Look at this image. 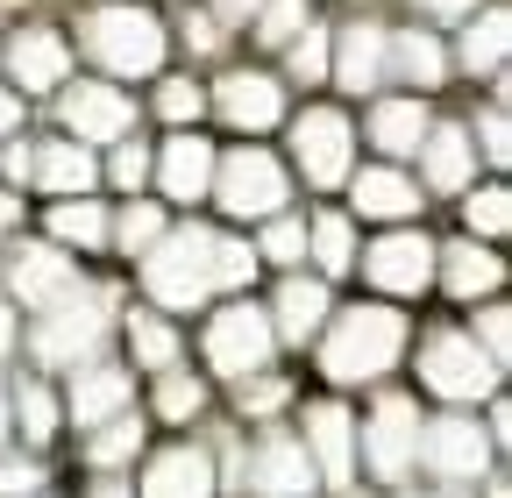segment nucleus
Returning <instances> with one entry per match:
<instances>
[{
	"instance_id": "nucleus-1",
	"label": "nucleus",
	"mask_w": 512,
	"mask_h": 498,
	"mask_svg": "<svg viewBox=\"0 0 512 498\" xmlns=\"http://www.w3.org/2000/svg\"><path fill=\"white\" fill-rule=\"evenodd\" d=\"M249 271H256V249L207 228H178V235H157V249H143V285L157 306H200L228 285H249Z\"/></svg>"
},
{
	"instance_id": "nucleus-2",
	"label": "nucleus",
	"mask_w": 512,
	"mask_h": 498,
	"mask_svg": "<svg viewBox=\"0 0 512 498\" xmlns=\"http://www.w3.org/2000/svg\"><path fill=\"white\" fill-rule=\"evenodd\" d=\"M399 349H406V321L392 306H349L335 321V335H328V378H342V385L384 378V370L399 363Z\"/></svg>"
},
{
	"instance_id": "nucleus-3",
	"label": "nucleus",
	"mask_w": 512,
	"mask_h": 498,
	"mask_svg": "<svg viewBox=\"0 0 512 498\" xmlns=\"http://www.w3.org/2000/svg\"><path fill=\"white\" fill-rule=\"evenodd\" d=\"M86 50L121 79H150L164 65V22L150 8H136V0H114V8L86 15Z\"/></svg>"
},
{
	"instance_id": "nucleus-4",
	"label": "nucleus",
	"mask_w": 512,
	"mask_h": 498,
	"mask_svg": "<svg viewBox=\"0 0 512 498\" xmlns=\"http://www.w3.org/2000/svg\"><path fill=\"white\" fill-rule=\"evenodd\" d=\"M207 193L235 221H271L285 207V164L271 150H228V157H214V185H207Z\"/></svg>"
},
{
	"instance_id": "nucleus-5",
	"label": "nucleus",
	"mask_w": 512,
	"mask_h": 498,
	"mask_svg": "<svg viewBox=\"0 0 512 498\" xmlns=\"http://www.w3.org/2000/svg\"><path fill=\"white\" fill-rule=\"evenodd\" d=\"M292 157H299V171L313 185H342L349 164H356V129H349L335 107H306L292 121Z\"/></svg>"
},
{
	"instance_id": "nucleus-6",
	"label": "nucleus",
	"mask_w": 512,
	"mask_h": 498,
	"mask_svg": "<svg viewBox=\"0 0 512 498\" xmlns=\"http://www.w3.org/2000/svg\"><path fill=\"white\" fill-rule=\"evenodd\" d=\"M207 363L228 370V378H256L271 363V321L264 306H221L207 321Z\"/></svg>"
},
{
	"instance_id": "nucleus-7",
	"label": "nucleus",
	"mask_w": 512,
	"mask_h": 498,
	"mask_svg": "<svg viewBox=\"0 0 512 498\" xmlns=\"http://www.w3.org/2000/svg\"><path fill=\"white\" fill-rule=\"evenodd\" d=\"M420 378H427V392H441V399H477V392H491L498 363L477 349V335H434V342L420 349Z\"/></svg>"
},
{
	"instance_id": "nucleus-8",
	"label": "nucleus",
	"mask_w": 512,
	"mask_h": 498,
	"mask_svg": "<svg viewBox=\"0 0 512 498\" xmlns=\"http://www.w3.org/2000/svg\"><path fill=\"white\" fill-rule=\"evenodd\" d=\"M64 129H72L79 143H121L128 129H136V100H128L121 86L86 79V86L64 93Z\"/></svg>"
},
{
	"instance_id": "nucleus-9",
	"label": "nucleus",
	"mask_w": 512,
	"mask_h": 498,
	"mask_svg": "<svg viewBox=\"0 0 512 498\" xmlns=\"http://www.w3.org/2000/svg\"><path fill=\"white\" fill-rule=\"evenodd\" d=\"M100 328H107V306L100 299H57V306H43V328H36V356L43 363H79L93 342H100Z\"/></svg>"
},
{
	"instance_id": "nucleus-10",
	"label": "nucleus",
	"mask_w": 512,
	"mask_h": 498,
	"mask_svg": "<svg viewBox=\"0 0 512 498\" xmlns=\"http://www.w3.org/2000/svg\"><path fill=\"white\" fill-rule=\"evenodd\" d=\"M363 442H370V470H377L384 484H399V477L420 463V413H413L406 399H384V406L370 413V427H363Z\"/></svg>"
},
{
	"instance_id": "nucleus-11",
	"label": "nucleus",
	"mask_w": 512,
	"mask_h": 498,
	"mask_svg": "<svg viewBox=\"0 0 512 498\" xmlns=\"http://www.w3.org/2000/svg\"><path fill=\"white\" fill-rule=\"evenodd\" d=\"M363 271H370V285H384V292L413 299V292L434 278V242H427V235H413V228H392L384 242H370Z\"/></svg>"
},
{
	"instance_id": "nucleus-12",
	"label": "nucleus",
	"mask_w": 512,
	"mask_h": 498,
	"mask_svg": "<svg viewBox=\"0 0 512 498\" xmlns=\"http://www.w3.org/2000/svg\"><path fill=\"white\" fill-rule=\"evenodd\" d=\"M214 107H221V121H235V129H249V136L285 121V93H278V79H264V72H228L221 93H214Z\"/></svg>"
},
{
	"instance_id": "nucleus-13",
	"label": "nucleus",
	"mask_w": 512,
	"mask_h": 498,
	"mask_svg": "<svg viewBox=\"0 0 512 498\" xmlns=\"http://www.w3.org/2000/svg\"><path fill=\"white\" fill-rule=\"evenodd\" d=\"M8 65L22 79V93H50V86L72 79V43H64L57 29H22L8 43Z\"/></svg>"
},
{
	"instance_id": "nucleus-14",
	"label": "nucleus",
	"mask_w": 512,
	"mask_h": 498,
	"mask_svg": "<svg viewBox=\"0 0 512 498\" xmlns=\"http://www.w3.org/2000/svg\"><path fill=\"white\" fill-rule=\"evenodd\" d=\"M328 79L349 86V93H370L384 79V29L377 22H356V29H342L328 43Z\"/></svg>"
},
{
	"instance_id": "nucleus-15",
	"label": "nucleus",
	"mask_w": 512,
	"mask_h": 498,
	"mask_svg": "<svg viewBox=\"0 0 512 498\" xmlns=\"http://www.w3.org/2000/svg\"><path fill=\"white\" fill-rule=\"evenodd\" d=\"M8 278H15V299H22V306H36V314L79 292V271H72V257H64V249H22Z\"/></svg>"
},
{
	"instance_id": "nucleus-16",
	"label": "nucleus",
	"mask_w": 512,
	"mask_h": 498,
	"mask_svg": "<svg viewBox=\"0 0 512 498\" xmlns=\"http://www.w3.org/2000/svg\"><path fill=\"white\" fill-rule=\"evenodd\" d=\"M306 442H313V470L320 477L349 484V470H356V420L342 406H313L306 413Z\"/></svg>"
},
{
	"instance_id": "nucleus-17",
	"label": "nucleus",
	"mask_w": 512,
	"mask_h": 498,
	"mask_svg": "<svg viewBox=\"0 0 512 498\" xmlns=\"http://www.w3.org/2000/svg\"><path fill=\"white\" fill-rule=\"evenodd\" d=\"M384 79H406V86L434 93L448 79V50L427 29H399V36H384Z\"/></svg>"
},
{
	"instance_id": "nucleus-18",
	"label": "nucleus",
	"mask_w": 512,
	"mask_h": 498,
	"mask_svg": "<svg viewBox=\"0 0 512 498\" xmlns=\"http://www.w3.org/2000/svg\"><path fill=\"white\" fill-rule=\"evenodd\" d=\"M256 491H264V498H306V491H313V456H306V442L271 434V442L256 449Z\"/></svg>"
},
{
	"instance_id": "nucleus-19",
	"label": "nucleus",
	"mask_w": 512,
	"mask_h": 498,
	"mask_svg": "<svg viewBox=\"0 0 512 498\" xmlns=\"http://www.w3.org/2000/svg\"><path fill=\"white\" fill-rule=\"evenodd\" d=\"M420 449H427V463L441 470V477H477L484 470V434H477V420H434L427 434H420Z\"/></svg>"
},
{
	"instance_id": "nucleus-20",
	"label": "nucleus",
	"mask_w": 512,
	"mask_h": 498,
	"mask_svg": "<svg viewBox=\"0 0 512 498\" xmlns=\"http://www.w3.org/2000/svg\"><path fill=\"white\" fill-rule=\"evenodd\" d=\"M157 178H164V193L171 200H207V185H214V150L207 136H171V150L157 157Z\"/></svg>"
},
{
	"instance_id": "nucleus-21",
	"label": "nucleus",
	"mask_w": 512,
	"mask_h": 498,
	"mask_svg": "<svg viewBox=\"0 0 512 498\" xmlns=\"http://www.w3.org/2000/svg\"><path fill=\"white\" fill-rule=\"evenodd\" d=\"M420 164H427V185H434V193H463L470 171H477V136H463V129H427V136H420Z\"/></svg>"
},
{
	"instance_id": "nucleus-22",
	"label": "nucleus",
	"mask_w": 512,
	"mask_h": 498,
	"mask_svg": "<svg viewBox=\"0 0 512 498\" xmlns=\"http://www.w3.org/2000/svg\"><path fill=\"white\" fill-rule=\"evenodd\" d=\"M29 178L43 185V193L72 200V193H86V185H93V157H86V143H79V136H64V143L29 150Z\"/></svg>"
},
{
	"instance_id": "nucleus-23",
	"label": "nucleus",
	"mask_w": 512,
	"mask_h": 498,
	"mask_svg": "<svg viewBox=\"0 0 512 498\" xmlns=\"http://www.w3.org/2000/svg\"><path fill=\"white\" fill-rule=\"evenodd\" d=\"M143 498H214V463L200 449H164L143 477Z\"/></svg>"
},
{
	"instance_id": "nucleus-24",
	"label": "nucleus",
	"mask_w": 512,
	"mask_h": 498,
	"mask_svg": "<svg viewBox=\"0 0 512 498\" xmlns=\"http://www.w3.org/2000/svg\"><path fill=\"white\" fill-rule=\"evenodd\" d=\"M349 200L363 221H406V214H420V185L406 171H363L349 185Z\"/></svg>"
},
{
	"instance_id": "nucleus-25",
	"label": "nucleus",
	"mask_w": 512,
	"mask_h": 498,
	"mask_svg": "<svg viewBox=\"0 0 512 498\" xmlns=\"http://www.w3.org/2000/svg\"><path fill=\"white\" fill-rule=\"evenodd\" d=\"M128 370H114V363H93V370H79L72 378V420L79 427H100V420H114L121 406H128Z\"/></svg>"
},
{
	"instance_id": "nucleus-26",
	"label": "nucleus",
	"mask_w": 512,
	"mask_h": 498,
	"mask_svg": "<svg viewBox=\"0 0 512 498\" xmlns=\"http://www.w3.org/2000/svg\"><path fill=\"white\" fill-rule=\"evenodd\" d=\"M434 129L427 121V107L420 100H384L377 114H370V143L377 150H392V157H406V150H420V136Z\"/></svg>"
},
{
	"instance_id": "nucleus-27",
	"label": "nucleus",
	"mask_w": 512,
	"mask_h": 498,
	"mask_svg": "<svg viewBox=\"0 0 512 498\" xmlns=\"http://www.w3.org/2000/svg\"><path fill=\"white\" fill-rule=\"evenodd\" d=\"M441 257V271H448V292L456 299H477V292H491L505 271H498V257L491 249H477V242H448V249H434Z\"/></svg>"
},
{
	"instance_id": "nucleus-28",
	"label": "nucleus",
	"mask_w": 512,
	"mask_h": 498,
	"mask_svg": "<svg viewBox=\"0 0 512 498\" xmlns=\"http://www.w3.org/2000/svg\"><path fill=\"white\" fill-rule=\"evenodd\" d=\"M320 321H328V285H306V278H285V292H278V328L292 335V342H306Z\"/></svg>"
},
{
	"instance_id": "nucleus-29",
	"label": "nucleus",
	"mask_w": 512,
	"mask_h": 498,
	"mask_svg": "<svg viewBox=\"0 0 512 498\" xmlns=\"http://www.w3.org/2000/svg\"><path fill=\"white\" fill-rule=\"evenodd\" d=\"M306 249L320 257V271L335 278V271H349V264H356V228H349L342 214H320V221L306 228Z\"/></svg>"
},
{
	"instance_id": "nucleus-30",
	"label": "nucleus",
	"mask_w": 512,
	"mask_h": 498,
	"mask_svg": "<svg viewBox=\"0 0 512 498\" xmlns=\"http://www.w3.org/2000/svg\"><path fill=\"white\" fill-rule=\"evenodd\" d=\"M50 228H57V242H79V249H100L107 242V214L93 200H57Z\"/></svg>"
},
{
	"instance_id": "nucleus-31",
	"label": "nucleus",
	"mask_w": 512,
	"mask_h": 498,
	"mask_svg": "<svg viewBox=\"0 0 512 498\" xmlns=\"http://www.w3.org/2000/svg\"><path fill=\"white\" fill-rule=\"evenodd\" d=\"M463 65L470 72H498L505 65V15L491 8L484 22H470V36H463Z\"/></svg>"
},
{
	"instance_id": "nucleus-32",
	"label": "nucleus",
	"mask_w": 512,
	"mask_h": 498,
	"mask_svg": "<svg viewBox=\"0 0 512 498\" xmlns=\"http://www.w3.org/2000/svg\"><path fill=\"white\" fill-rule=\"evenodd\" d=\"M136 449H143V420H121V413H114V420H107V427L93 434V442H86V456H93L100 470H114V463H128V456H136Z\"/></svg>"
},
{
	"instance_id": "nucleus-33",
	"label": "nucleus",
	"mask_w": 512,
	"mask_h": 498,
	"mask_svg": "<svg viewBox=\"0 0 512 498\" xmlns=\"http://www.w3.org/2000/svg\"><path fill=\"white\" fill-rule=\"evenodd\" d=\"M15 420H22V434H29V442H50V434H57V399L29 378L22 392H15Z\"/></svg>"
},
{
	"instance_id": "nucleus-34",
	"label": "nucleus",
	"mask_w": 512,
	"mask_h": 498,
	"mask_svg": "<svg viewBox=\"0 0 512 498\" xmlns=\"http://www.w3.org/2000/svg\"><path fill=\"white\" fill-rule=\"evenodd\" d=\"M306 22H313L306 0H264V8H256V36H264V43H292Z\"/></svg>"
},
{
	"instance_id": "nucleus-35",
	"label": "nucleus",
	"mask_w": 512,
	"mask_h": 498,
	"mask_svg": "<svg viewBox=\"0 0 512 498\" xmlns=\"http://www.w3.org/2000/svg\"><path fill=\"white\" fill-rule=\"evenodd\" d=\"M463 214H470V235H484V242H498V235H505V221H512V207H505L498 185H477Z\"/></svg>"
},
{
	"instance_id": "nucleus-36",
	"label": "nucleus",
	"mask_w": 512,
	"mask_h": 498,
	"mask_svg": "<svg viewBox=\"0 0 512 498\" xmlns=\"http://www.w3.org/2000/svg\"><path fill=\"white\" fill-rule=\"evenodd\" d=\"M128 342H136V356H143V363H157V370H164V363H178V335H171L164 321H150V314L128 321Z\"/></svg>"
},
{
	"instance_id": "nucleus-37",
	"label": "nucleus",
	"mask_w": 512,
	"mask_h": 498,
	"mask_svg": "<svg viewBox=\"0 0 512 498\" xmlns=\"http://www.w3.org/2000/svg\"><path fill=\"white\" fill-rule=\"evenodd\" d=\"M107 235L128 249V257H136V249H150V242L164 235V214H157V207H128L121 221H107Z\"/></svg>"
},
{
	"instance_id": "nucleus-38",
	"label": "nucleus",
	"mask_w": 512,
	"mask_h": 498,
	"mask_svg": "<svg viewBox=\"0 0 512 498\" xmlns=\"http://www.w3.org/2000/svg\"><path fill=\"white\" fill-rule=\"evenodd\" d=\"M264 257H271V264H299V257H306V221H292V214L278 207L271 228H264Z\"/></svg>"
},
{
	"instance_id": "nucleus-39",
	"label": "nucleus",
	"mask_w": 512,
	"mask_h": 498,
	"mask_svg": "<svg viewBox=\"0 0 512 498\" xmlns=\"http://www.w3.org/2000/svg\"><path fill=\"white\" fill-rule=\"evenodd\" d=\"M285 57H292V79H306V86H313V79H328V36H320L313 22L292 36V50H285Z\"/></svg>"
},
{
	"instance_id": "nucleus-40",
	"label": "nucleus",
	"mask_w": 512,
	"mask_h": 498,
	"mask_svg": "<svg viewBox=\"0 0 512 498\" xmlns=\"http://www.w3.org/2000/svg\"><path fill=\"white\" fill-rule=\"evenodd\" d=\"M200 406H207V392L171 370V378H164V392H157V413H164V420H200Z\"/></svg>"
},
{
	"instance_id": "nucleus-41",
	"label": "nucleus",
	"mask_w": 512,
	"mask_h": 498,
	"mask_svg": "<svg viewBox=\"0 0 512 498\" xmlns=\"http://www.w3.org/2000/svg\"><path fill=\"white\" fill-rule=\"evenodd\" d=\"M200 107H207V93L192 86V79H164L157 86V114L164 121H200Z\"/></svg>"
},
{
	"instance_id": "nucleus-42",
	"label": "nucleus",
	"mask_w": 512,
	"mask_h": 498,
	"mask_svg": "<svg viewBox=\"0 0 512 498\" xmlns=\"http://www.w3.org/2000/svg\"><path fill=\"white\" fill-rule=\"evenodd\" d=\"M143 178H150V150L121 136V150H114V185H128V193H136Z\"/></svg>"
},
{
	"instance_id": "nucleus-43",
	"label": "nucleus",
	"mask_w": 512,
	"mask_h": 498,
	"mask_svg": "<svg viewBox=\"0 0 512 498\" xmlns=\"http://www.w3.org/2000/svg\"><path fill=\"white\" fill-rule=\"evenodd\" d=\"M36 484V470L22 463V456H0V498H15V491H29Z\"/></svg>"
},
{
	"instance_id": "nucleus-44",
	"label": "nucleus",
	"mask_w": 512,
	"mask_h": 498,
	"mask_svg": "<svg viewBox=\"0 0 512 498\" xmlns=\"http://www.w3.org/2000/svg\"><path fill=\"white\" fill-rule=\"evenodd\" d=\"M185 43L200 50V57H207V50H221V22H214V15H192V22H185Z\"/></svg>"
},
{
	"instance_id": "nucleus-45",
	"label": "nucleus",
	"mask_w": 512,
	"mask_h": 498,
	"mask_svg": "<svg viewBox=\"0 0 512 498\" xmlns=\"http://www.w3.org/2000/svg\"><path fill=\"white\" fill-rule=\"evenodd\" d=\"M242 406L271 413V406H285V385H278V378H264V385H249V378H242Z\"/></svg>"
},
{
	"instance_id": "nucleus-46",
	"label": "nucleus",
	"mask_w": 512,
	"mask_h": 498,
	"mask_svg": "<svg viewBox=\"0 0 512 498\" xmlns=\"http://www.w3.org/2000/svg\"><path fill=\"white\" fill-rule=\"evenodd\" d=\"M484 356L505 363V306H491V314H484Z\"/></svg>"
},
{
	"instance_id": "nucleus-47",
	"label": "nucleus",
	"mask_w": 512,
	"mask_h": 498,
	"mask_svg": "<svg viewBox=\"0 0 512 498\" xmlns=\"http://www.w3.org/2000/svg\"><path fill=\"white\" fill-rule=\"evenodd\" d=\"M420 15H434V22H463V15H477V0H420Z\"/></svg>"
},
{
	"instance_id": "nucleus-48",
	"label": "nucleus",
	"mask_w": 512,
	"mask_h": 498,
	"mask_svg": "<svg viewBox=\"0 0 512 498\" xmlns=\"http://www.w3.org/2000/svg\"><path fill=\"white\" fill-rule=\"evenodd\" d=\"M256 8H264V0H214V22H256Z\"/></svg>"
},
{
	"instance_id": "nucleus-49",
	"label": "nucleus",
	"mask_w": 512,
	"mask_h": 498,
	"mask_svg": "<svg viewBox=\"0 0 512 498\" xmlns=\"http://www.w3.org/2000/svg\"><path fill=\"white\" fill-rule=\"evenodd\" d=\"M484 150H491L498 164H505V150H512V143H505V114H498V107L484 114Z\"/></svg>"
},
{
	"instance_id": "nucleus-50",
	"label": "nucleus",
	"mask_w": 512,
	"mask_h": 498,
	"mask_svg": "<svg viewBox=\"0 0 512 498\" xmlns=\"http://www.w3.org/2000/svg\"><path fill=\"white\" fill-rule=\"evenodd\" d=\"M15 129H22V93L0 86V136H15Z\"/></svg>"
},
{
	"instance_id": "nucleus-51",
	"label": "nucleus",
	"mask_w": 512,
	"mask_h": 498,
	"mask_svg": "<svg viewBox=\"0 0 512 498\" xmlns=\"http://www.w3.org/2000/svg\"><path fill=\"white\" fill-rule=\"evenodd\" d=\"M15 221H22V200H15V193H0V228H15Z\"/></svg>"
},
{
	"instance_id": "nucleus-52",
	"label": "nucleus",
	"mask_w": 512,
	"mask_h": 498,
	"mask_svg": "<svg viewBox=\"0 0 512 498\" xmlns=\"http://www.w3.org/2000/svg\"><path fill=\"white\" fill-rule=\"evenodd\" d=\"M8 349H15V314L0 306V356H8Z\"/></svg>"
},
{
	"instance_id": "nucleus-53",
	"label": "nucleus",
	"mask_w": 512,
	"mask_h": 498,
	"mask_svg": "<svg viewBox=\"0 0 512 498\" xmlns=\"http://www.w3.org/2000/svg\"><path fill=\"white\" fill-rule=\"evenodd\" d=\"M93 498H136V491H128V484H114V477H107V484H100Z\"/></svg>"
},
{
	"instance_id": "nucleus-54",
	"label": "nucleus",
	"mask_w": 512,
	"mask_h": 498,
	"mask_svg": "<svg viewBox=\"0 0 512 498\" xmlns=\"http://www.w3.org/2000/svg\"><path fill=\"white\" fill-rule=\"evenodd\" d=\"M0 427H8V399H0Z\"/></svg>"
}]
</instances>
